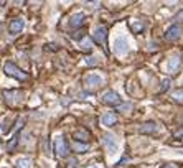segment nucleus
<instances>
[{"label": "nucleus", "mask_w": 183, "mask_h": 168, "mask_svg": "<svg viewBox=\"0 0 183 168\" xmlns=\"http://www.w3.org/2000/svg\"><path fill=\"white\" fill-rule=\"evenodd\" d=\"M4 73L7 76H10V78L18 79V81H26V79H28V74H26L25 71H22L20 68H17L13 63H5L4 65Z\"/></svg>", "instance_id": "f257e3e1"}, {"label": "nucleus", "mask_w": 183, "mask_h": 168, "mask_svg": "<svg viewBox=\"0 0 183 168\" xmlns=\"http://www.w3.org/2000/svg\"><path fill=\"white\" fill-rule=\"evenodd\" d=\"M54 152H56V155L60 158H65L66 155H68L69 147H68V143H66L63 135H56V139H54Z\"/></svg>", "instance_id": "f03ea898"}, {"label": "nucleus", "mask_w": 183, "mask_h": 168, "mask_svg": "<svg viewBox=\"0 0 183 168\" xmlns=\"http://www.w3.org/2000/svg\"><path fill=\"white\" fill-rule=\"evenodd\" d=\"M129 51V43H127L126 36H119V38L114 40V53L117 56H124Z\"/></svg>", "instance_id": "7ed1b4c3"}, {"label": "nucleus", "mask_w": 183, "mask_h": 168, "mask_svg": "<svg viewBox=\"0 0 183 168\" xmlns=\"http://www.w3.org/2000/svg\"><path fill=\"white\" fill-rule=\"evenodd\" d=\"M83 82L87 89H96V87H99L102 84V78L99 74H96V73H89V74L84 76Z\"/></svg>", "instance_id": "20e7f679"}, {"label": "nucleus", "mask_w": 183, "mask_h": 168, "mask_svg": "<svg viewBox=\"0 0 183 168\" xmlns=\"http://www.w3.org/2000/svg\"><path fill=\"white\" fill-rule=\"evenodd\" d=\"M102 145L106 147V150H107L111 155L115 153V152H117V148H119L117 140H115V137L112 135V134H106V135L102 137Z\"/></svg>", "instance_id": "39448f33"}, {"label": "nucleus", "mask_w": 183, "mask_h": 168, "mask_svg": "<svg viewBox=\"0 0 183 168\" xmlns=\"http://www.w3.org/2000/svg\"><path fill=\"white\" fill-rule=\"evenodd\" d=\"M102 104H106V106H121V97H119L117 92H114V91H107V92L102 94Z\"/></svg>", "instance_id": "423d86ee"}, {"label": "nucleus", "mask_w": 183, "mask_h": 168, "mask_svg": "<svg viewBox=\"0 0 183 168\" xmlns=\"http://www.w3.org/2000/svg\"><path fill=\"white\" fill-rule=\"evenodd\" d=\"M180 35H182V26L180 25H172L165 32V40L167 41H175V40L180 38Z\"/></svg>", "instance_id": "0eeeda50"}, {"label": "nucleus", "mask_w": 183, "mask_h": 168, "mask_svg": "<svg viewBox=\"0 0 183 168\" xmlns=\"http://www.w3.org/2000/svg\"><path fill=\"white\" fill-rule=\"evenodd\" d=\"M93 38H94V41H97L99 45H106V38H107V30H106V26H97V28H94Z\"/></svg>", "instance_id": "6e6552de"}, {"label": "nucleus", "mask_w": 183, "mask_h": 168, "mask_svg": "<svg viewBox=\"0 0 183 168\" xmlns=\"http://www.w3.org/2000/svg\"><path fill=\"white\" fill-rule=\"evenodd\" d=\"M25 28V22H23L22 18H15L12 20L10 25H8V30H10L12 35H18V33H22V30Z\"/></svg>", "instance_id": "1a4fd4ad"}, {"label": "nucleus", "mask_w": 183, "mask_h": 168, "mask_svg": "<svg viewBox=\"0 0 183 168\" xmlns=\"http://www.w3.org/2000/svg\"><path fill=\"white\" fill-rule=\"evenodd\" d=\"M117 122V114L115 112H106L102 117H101V124L104 127H112V125Z\"/></svg>", "instance_id": "9d476101"}, {"label": "nucleus", "mask_w": 183, "mask_h": 168, "mask_svg": "<svg viewBox=\"0 0 183 168\" xmlns=\"http://www.w3.org/2000/svg\"><path fill=\"white\" fill-rule=\"evenodd\" d=\"M4 97L7 102L15 104L18 99H22V92L20 91H4Z\"/></svg>", "instance_id": "9b49d317"}, {"label": "nucleus", "mask_w": 183, "mask_h": 168, "mask_svg": "<svg viewBox=\"0 0 183 168\" xmlns=\"http://www.w3.org/2000/svg\"><path fill=\"white\" fill-rule=\"evenodd\" d=\"M84 22V13H81V12H78V13L71 15V18H69V26L71 28H78V26H81Z\"/></svg>", "instance_id": "f8f14e48"}, {"label": "nucleus", "mask_w": 183, "mask_h": 168, "mask_svg": "<svg viewBox=\"0 0 183 168\" xmlns=\"http://www.w3.org/2000/svg\"><path fill=\"white\" fill-rule=\"evenodd\" d=\"M140 134H155L158 130V125L155 122H147V124L140 125Z\"/></svg>", "instance_id": "ddd939ff"}, {"label": "nucleus", "mask_w": 183, "mask_h": 168, "mask_svg": "<svg viewBox=\"0 0 183 168\" xmlns=\"http://www.w3.org/2000/svg\"><path fill=\"white\" fill-rule=\"evenodd\" d=\"M180 66V58L178 56H172L168 59V65H167V69H168V73H175L176 69H178Z\"/></svg>", "instance_id": "4468645a"}, {"label": "nucleus", "mask_w": 183, "mask_h": 168, "mask_svg": "<svg viewBox=\"0 0 183 168\" xmlns=\"http://www.w3.org/2000/svg\"><path fill=\"white\" fill-rule=\"evenodd\" d=\"M73 137L76 139V142H84V143H86V140L89 139V132L81 129V130H76V132L73 134Z\"/></svg>", "instance_id": "2eb2a0df"}, {"label": "nucleus", "mask_w": 183, "mask_h": 168, "mask_svg": "<svg viewBox=\"0 0 183 168\" xmlns=\"http://www.w3.org/2000/svg\"><path fill=\"white\" fill-rule=\"evenodd\" d=\"M73 148H74V152H78V153H86L87 150H89V145L84 142H73Z\"/></svg>", "instance_id": "dca6fc26"}, {"label": "nucleus", "mask_w": 183, "mask_h": 168, "mask_svg": "<svg viewBox=\"0 0 183 168\" xmlns=\"http://www.w3.org/2000/svg\"><path fill=\"white\" fill-rule=\"evenodd\" d=\"M79 48H81L83 51H91L93 50V41H91V38L84 36V38L79 41Z\"/></svg>", "instance_id": "f3484780"}, {"label": "nucleus", "mask_w": 183, "mask_h": 168, "mask_svg": "<svg viewBox=\"0 0 183 168\" xmlns=\"http://www.w3.org/2000/svg\"><path fill=\"white\" fill-rule=\"evenodd\" d=\"M130 28L134 30V33H140L144 30V22H140V20H130Z\"/></svg>", "instance_id": "a211bd4d"}, {"label": "nucleus", "mask_w": 183, "mask_h": 168, "mask_svg": "<svg viewBox=\"0 0 183 168\" xmlns=\"http://www.w3.org/2000/svg\"><path fill=\"white\" fill-rule=\"evenodd\" d=\"M172 99L176 101V102H182L183 104V89H176L172 92Z\"/></svg>", "instance_id": "6ab92c4d"}, {"label": "nucleus", "mask_w": 183, "mask_h": 168, "mask_svg": "<svg viewBox=\"0 0 183 168\" xmlns=\"http://www.w3.org/2000/svg\"><path fill=\"white\" fill-rule=\"evenodd\" d=\"M30 158H20V160L17 161V168H30Z\"/></svg>", "instance_id": "aec40b11"}, {"label": "nucleus", "mask_w": 183, "mask_h": 168, "mask_svg": "<svg viewBox=\"0 0 183 168\" xmlns=\"http://www.w3.org/2000/svg\"><path fill=\"white\" fill-rule=\"evenodd\" d=\"M170 82H172V81H170L168 78H167V79H163V81H162V87H160V92H165V91L168 89V87H170Z\"/></svg>", "instance_id": "412c9836"}, {"label": "nucleus", "mask_w": 183, "mask_h": 168, "mask_svg": "<svg viewBox=\"0 0 183 168\" xmlns=\"http://www.w3.org/2000/svg\"><path fill=\"white\" fill-rule=\"evenodd\" d=\"M18 137H20V134H15L13 135V139H12V142L8 143V150H12L15 145H17V142H18Z\"/></svg>", "instance_id": "4be33fe9"}, {"label": "nucleus", "mask_w": 183, "mask_h": 168, "mask_svg": "<svg viewBox=\"0 0 183 168\" xmlns=\"http://www.w3.org/2000/svg\"><path fill=\"white\" fill-rule=\"evenodd\" d=\"M86 63H87V65H96L97 61H96V58H87Z\"/></svg>", "instance_id": "5701e85b"}, {"label": "nucleus", "mask_w": 183, "mask_h": 168, "mask_svg": "<svg viewBox=\"0 0 183 168\" xmlns=\"http://www.w3.org/2000/svg\"><path fill=\"white\" fill-rule=\"evenodd\" d=\"M124 109V111H129V109H132V104H124V106H121V111Z\"/></svg>", "instance_id": "b1692460"}, {"label": "nucleus", "mask_w": 183, "mask_h": 168, "mask_svg": "<svg viewBox=\"0 0 183 168\" xmlns=\"http://www.w3.org/2000/svg\"><path fill=\"white\" fill-rule=\"evenodd\" d=\"M43 150H45V153H50V145H48V140H45V148H43Z\"/></svg>", "instance_id": "393cba45"}, {"label": "nucleus", "mask_w": 183, "mask_h": 168, "mask_svg": "<svg viewBox=\"0 0 183 168\" xmlns=\"http://www.w3.org/2000/svg\"><path fill=\"white\" fill-rule=\"evenodd\" d=\"M180 18H183V12H180V13H178V15H176V17H175V22H182Z\"/></svg>", "instance_id": "a878e982"}, {"label": "nucleus", "mask_w": 183, "mask_h": 168, "mask_svg": "<svg viewBox=\"0 0 183 168\" xmlns=\"http://www.w3.org/2000/svg\"><path fill=\"white\" fill-rule=\"evenodd\" d=\"M162 168H176V167H175V165H163Z\"/></svg>", "instance_id": "bb28decb"}, {"label": "nucleus", "mask_w": 183, "mask_h": 168, "mask_svg": "<svg viewBox=\"0 0 183 168\" xmlns=\"http://www.w3.org/2000/svg\"><path fill=\"white\" fill-rule=\"evenodd\" d=\"M86 168H99L97 165H89V167H86Z\"/></svg>", "instance_id": "cd10ccee"}]
</instances>
